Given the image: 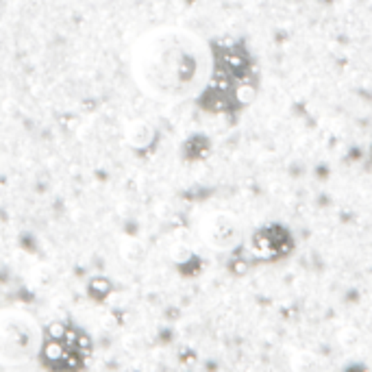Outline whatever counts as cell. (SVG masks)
Returning <instances> with one entry per match:
<instances>
[{
  "mask_svg": "<svg viewBox=\"0 0 372 372\" xmlns=\"http://www.w3.org/2000/svg\"><path fill=\"white\" fill-rule=\"evenodd\" d=\"M214 59L194 31L164 24L142 33L131 48V74L137 87L161 103L198 96L212 78Z\"/></svg>",
  "mask_w": 372,
  "mask_h": 372,
  "instance_id": "cell-1",
  "label": "cell"
},
{
  "mask_svg": "<svg viewBox=\"0 0 372 372\" xmlns=\"http://www.w3.org/2000/svg\"><path fill=\"white\" fill-rule=\"evenodd\" d=\"M40 322L22 310H0V366L24 368L42 350Z\"/></svg>",
  "mask_w": 372,
  "mask_h": 372,
  "instance_id": "cell-2",
  "label": "cell"
},
{
  "mask_svg": "<svg viewBox=\"0 0 372 372\" xmlns=\"http://www.w3.org/2000/svg\"><path fill=\"white\" fill-rule=\"evenodd\" d=\"M198 235L205 242V246L218 253H229L239 246L242 237H244V226L231 212H212L203 216Z\"/></svg>",
  "mask_w": 372,
  "mask_h": 372,
  "instance_id": "cell-3",
  "label": "cell"
},
{
  "mask_svg": "<svg viewBox=\"0 0 372 372\" xmlns=\"http://www.w3.org/2000/svg\"><path fill=\"white\" fill-rule=\"evenodd\" d=\"M255 244L257 251L266 257H281L292 248V239H289V231L285 229H264L255 237Z\"/></svg>",
  "mask_w": 372,
  "mask_h": 372,
  "instance_id": "cell-4",
  "label": "cell"
},
{
  "mask_svg": "<svg viewBox=\"0 0 372 372\" xmlns=\"http://www.w3.org/2000/svg\"><path fill=\"white\" fill-rule=\"evenodd\" d=\"M153 140H155V131L149 122L133 120L126 124V142L131 144L133 149H146Z\"/></svg>",
  "mask_w": 372,
  "mask_h": 372,
  "instance_id": "cell-5",
  "label": "cell"
}]
</instances>
